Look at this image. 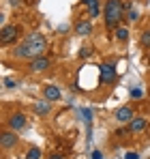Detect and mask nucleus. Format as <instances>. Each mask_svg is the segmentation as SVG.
I'll return each instance as SVG.
<instances>
[{
    "instance_id": "1",
    "label": "nucleus",
    "mask_w": 150,
    "mask_h": 159,
    "mask_svg": "<svg viewBox=\"0 0 150 159\" xmlns=\"http://www.w3.org/2000/svg\"><path fill=\"white\" fill-rule=\"evenodd\" d=\"M47 50V39L41 34V32H30L26 34V39L13 50L15 58H37V56H43V52Z\"/></svg>"
},
{
    "instance_id": "2",
    "label": "nucleus",
    "mask_w": 150,
    "mask_h": 159,
    "mask_svg": "<svg viewBox=\"0 0 150 159\" xmlns=\"http://www.w3.org/2000/svg\"><path fill=\"white\" fill-rule=\"evenodd\" d=\"M125 20V2L122 0H105V26L107 30H116Z\"/></svg>"
},
{
    "instance_id": "3",
    "label": "nucleus",
    "mask_w": 150,
    "mask_h": 159,
    "mask_svg": "<svg viewBox=\"0 0 150 159\" xmlns=\"http://www.w3.org/2000/svg\"><path fill=\"white\" fill-rule=\"evenodd\" d=\"M118 78V71L112 62H101L99 65V84H114Z\"/></svg>"
},
{
    "instance_id": "4",
    "label": "nucleus",
    "mask_w": 150,
    "mask_h": 159,
    "mask_svg": "<svg viewBox=\"0 0 150 159\" xmlns=\"http://www.w3.org/2000/svg\"><path fill=\"white\" fill-rule=\"evenodd\" d=\"M17 39H20V28L15 26V24L2 26V30H0V43L2 45H13Z\"/></svg>"
},
{
    "instance_id": "5",
    "label": "nucleus",
    "mask_w": 150,
    "mask_h": 159,
    "mask_svg": "<svg viewBox=\"0 0 150 159\" xmlns=\"http://www.w3.org/2000/svg\"><path fill=\"white\" fill-rule=\"evenodd\" d=\"M50 67H51V58H47V56H37V58H32L30 65H28V69H30L32 73H43V71H47Z\"/></svg>"
},
{
    "instance_id": "6",
    "label": "nucleus",
    "mask_w": 150,
    "mask_h": 159,
    "mask_svg": "<svg viewBox=\"0 0 150 159\" xmlns=\"http://www.w3.org/2000/svg\"><path fill=\"white\" fill-rule=\"evenodd\" d=\"M9 127L13 129V131H20V129H24L26 127V116L22 112H15V114H11L9 116Z\"/></svg>"
},
{
    "instance_id": "7",
    "label": "nucleus",
    "mask_w": 150,
    "mask_h": 159,
    "mask_svg": "<svg viewBox=\"0 0 150 159\" xmlns=\"http://www.w3.org/2000/svg\"><path fill=\"white\" fill-rule=\"evenodd\" d=\"M114 118H116L118 123H131L135 116H133V110H131V107L122 106V107H118V110L114 112Z\"/></svg>"
},
{
    "instance_id": "8",
    "label": "nucleus",
    "mask_w": 150,
    "mask_h": 159,
    "mask_svg": "<svg viewBox=\"0 0 150 159\" xmlns=\"http://www.w3.org/2000/svg\"><path fill=\"white\" fill-rule=\"evenodd\" d=\"M0 144H2V148H4V151L13 148V146L17 144V135H15V131H13V129H11V131H2Z\"/></svg>"
},
{
    "instance_id": "9",
    "label": "nucleus",
    "mask_w": 150,
    "mask_h": 159,
    "mask_svg": "<svg viewBox=\"0 0 150 159\" xmlns=\"http://www.w3.org/2000/svg\"><path fill=\"white\" fill-rule=\"evenodd\" d=\"M125 20L129 24H135L139 20V11L133 7V2H125Z\"/></svg>"
},
{
    "instance_id": "10",
    "label": "nucleus",
    "mask_w": 150,
    "mask_h": 159,
    "mask_svg": "<svg viewBox=\"0 0 150 159\" xmlns=\"http://www.w3.org/2000/svg\"><path fill=\"white\" fill-rule=\"evenodd\" d=\"M75 34H77V37H88V34H92V24H90L88 20H79V22L75 24Z\"/></svg>"
},
{
    "instance_id": "11",
    "label": "nucleus",
    "mask_w": 150,
    "mask_h": 159,
    "mask_svg": "<svg viewBox=\"0 0 150 159\" xmlns=\"http://www.w3.org/2000/svg\"><path fill=\"white\" fill-rule=\"evenodd\" d=\"M43 97H45L47 101H58V99L62 97V93H60V88H58V86H54V84H47V86L43 88Z\"/></svg>"
},
{
    "instance_id": "12",
    "label": "nucleus",
    "mask_w": 150,
    "mask_h": 159,
    "mask_svg": "<svg viewBox=\"0 0 150 159\" xmlns=\"http://www.w3.org/2000/svg\"><path fill=\"white\" fill-rule=\"evenodd\" d=\"M32 110L39 114V116H47L51 112V101H47V99H43V101H34L32 103Z\"/></svg>"
},
{
    "instance_id": "13",
    "label": "nucleus",
    "mask_w": 150,
    "mask_h": 159,
    "mask_svg": "<svg viewBox=\"0 0 150 159\" xmlns=\"http://www.w3.org/2000/svg\"><path fill=\"white\" fill-rule=\"evenodd\" d=\"M146 125H148V120L142 118V116H137V118H133V120L129 123V129H131V133H139V131L146 129Z\"/></svg>"
},
{
    "instance_id": "14",
    "label": "nucleus",
    "mask_w": 150,
    "mask_h": 159,
    "mask_svg": "<svg viewBox=\"0 0 150 159\" xmlns=\"http://www.w3.org/2000/svg\"><path fill=\"white\" fill-rule=\"evenodd\" d=\"M114 34H116V41H120V43H125V41H129V28H125V26H118L116 30H114Z\"/></svg>"
},
{
    "instance_id": "15",
    "label": "nucleus",
    "mask_w": 150,
    "mask_h": 159,
    "mask_svg": "<svg viewBox=\"0 0 150 159\" xmlns=\"http://www.w3.org/2000/svg\"><path fill=\"white\" fill-rule=\"evenodd\" d=\"M139 43H142V48L150 50V30H144V32H142V37H139Z\"/></svg>"
},
{
    "instance_id": "16",
    "label": "nucleus",
    "mask_w": 150,
    "mask_h": 159,
    "mask_svg": "<svg viewBox=\"0 0 150 159\" xmlns=\"http://www.w3.org/2000/svg\"><path fill=\"white\" fill-rule=\"evenodd\" d=\"M24 159H41V151L34 146V148H28V153H26Z\"/></svg>"
},
{
    "instance_id": "17",
    "label": "nucleus",
    "mask_w": 150,
    "mask_h": 159,
    "mask_svg": "<svg viewBox=\"0 0 150 159\" xmlns=\"http://www.w3.org/2000/svg\"><path fill=\"white\" fill-rule=\"evenodd\" d=\"M129 95H131L133 99H142V97H144V90H142L139 86H133V88L129 90Z\"/></svg>"
},
{
    "instance_id": "18",
    "label": "nucleus",
    "mask_w": 150,
    "mask_h": 159,
    "mask_svg": "<svg viewBox=\"0 0 150 159\" xmlns=\"http://www.w3.org/2000/svg\"><path fill=\"white\" fill-rule=\"evenodd\" d=\"M2 84H4V88H15V86H17V82H15L13 78H4Z\"/></svg>"
},
{
    "instance_id": "19",
    "label": "nucleus",
    "mask_w": 150,
    "mask_h": 159,
    "mask_svg": "<svg viewBox=\"0 0 150 159\" xmlns=\"http://www.w3.org/2000/svg\"><path fill=\"white\" fill-rule=\"evenodd\" d=\"M90 56H92V50L90 48H82L79 50V58H90Z\"/></svg>"
},
{
    "instance_id": "20",
    "label": "nucleus",
    "mask_w": 150,
    "mask_h": 159,
    "mask_svg": "<svg viewBox=\"0 0 150 159\" xmlns=\"http://www.w3.org/2000/svg\"><path fill=\"white\" fill-rule=\"evenodd\" d=\"M125 159H139V153H137V151H126Z\"/></svg>"
},
{
    "instance_id": "21",
    "label": "nucleus",
    "mask_w": 150,
    "mask_h": 159,
    "mask_svg": "<svg viewBox=\"0 0 150 159\" xmlns=\"http://www.w3.org/2000/svg\"><path fill=\"white\" fill-rule=\"evenodd\" d=\"M82 116L86 118V123H90V118H92V114H90V110L86 107V110H82Z\"/></svg>"
},
{
    "instance_id": "22",
    "label": "nucleus",
    "mask_w": 150,
    "mask_h": 159,
    "mask_svg": "<svg viewBox=\"0 0 150 159\" xmlns=\"http://www.w3.org/2000/svg\"><path fill=\"white\" fill-rule=\"evenodd\" d=\"M92 159H103V153H101V151H95V153H92Z\"/></svg>"
},
{
    "instance_id": "23",
    "label": "nucleus",
    "mask_w": 150,
    "mask_h": 159,
    "mask_svg": "<svg viewBox=\"0 0 150 159\" xmlns=\"http://www.w3.org/2000/svg\"><path fill=\"white\" fill-rule=\"evenodd\" d=\"M47 159H64V157H62L60 153H51V155H50V157H47Z\"/></svg>"
}]
</instances>
